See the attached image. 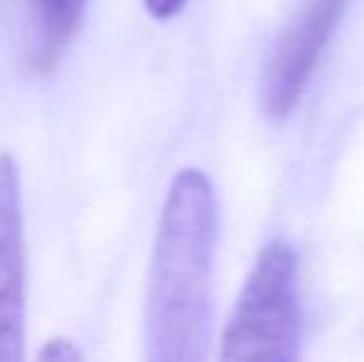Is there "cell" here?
Wrapping results in <instances>:
<instances>
[{"mask_svg": "<svg viewBox=\"0 0 364 362\" xmlns=\"http://www.w3.org/2000/svg\"><path fill=\"white\" fill-rule=\"evenodd\" d=\"M216 193L208 176H173L159 218L144 305L151 362H198L211 335V271L216 248Z\"/></svg>", "mask_w": 364, "mask_h": 362, "instance_id": "1", "label": "cell"}, {"mask_svg": "<svg viewBox=\"0 0 364 362\" xmlns=\"http://www.w3.org/2000/svg\"><path fill=\"white\" fill-rule=\"evenodd\" d=\"M300 345L297 258L285 241L260 251L248 273L228 325L220 358L230 362H288Z\"/></svg>", "mask_w": 364, "mask_h": 362, "instance_id": "2", "label": "cell"}, {"mask_svg": "<svg viewBox=\"0 0 364 362\" xmlns=\"http://www.w3.org/2000/svg\"><path fill=\"white\" fill-rule=\"evenodd\" d=\"M345 5L347 0H307L280 35L263 75V105L273 117H285L297 105Z\"/></svg>", "mask_w": 364, "mask_h": 362, "instance_id": "3", "label": "cell"}, {"mask_svg": "<svg viewBox=\"0 0 364 362\" xmlns=\"http://www.w3.org/2000/svg\"><path fill=\"white\" fill-rule=\"evenodd\" d=\"M25 358V221L15 156L0 154V362Z\"/></svg>", "mask_w": 364, "mask_h": 362, "instance_id": "4", "label": "cell"}, {"mask_svg": "<svg viewBox=\"0 0 364 362\" xmlns=\"http://www.w3.org/2000/svg\"><path fill=\"white\" fill-rule=\"evenodd\" d=\"M85 0H28L33 25V60L50 68L80 25Z\"/></svg>", "mask_w": 364, "mask_h": 362, "instance_id": "5", "label": "cell"}, {"mask_svg": "<svg viewBox=\"0 0 364 362\" xmlns=\"http://www.w3.org/2000/svg\"><path fill=\"white\" fill-rule=\"evenodd\" d=\"M38 358L45 360V362H75V360H82V353L73 340L55 338V340H50L43 350H40Z\"/></svg>", "mask_w": 364, "mask_h": 362, "instance_id": "6", "label": "cell"}, {"mask_svg": "<svg viewBox=\"0 0 364 362\" xmlns=\"http://www.w3.org/2000/svg\"><path fill=\"white\" fill-rule=\"evenodd\" d=\"M146 13L154 20H171L173 15H178L186 5V0H144Z\"/></svg>", "mask_w": 364, "mask_h": 362, "instance_id": "7", "label": "cell"}]
</instances>
